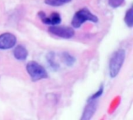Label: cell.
Returning a JSON list of instances; mask_svg holds the SVG:
<instances>
[{"instance_id":"cell-1","label":"cell","mask_w":133,"mask_h":120,"mask_svg":"<svg viewBox=\"0 0 133 120\" xmlns=\"http://www.w3.org/2000/svg\"><path fill=\"white\" fill-rule=\"evenodd\" d=\"M125 51L124 49H118L111 56L109 62V74L111 78L116 77L121 71L125 59Z\"/></svg>"},{"instance_id":"cell-2","label":"cell","mask_w":133,"mask_h":120,"mask_svg":"<svg viewBox=\"0 0 133 120\" xmlns=\"http://www.w3.org/2000/svg\"><path fill=\"white\" fill-rule=\"evenodd\" d=\"M87 21L97 23L98 22V17L93 14L88 9L83 8L77 11L73 16L72 20V26L75 28H79L83 23Z\"/></svg>"},{"instance_id":"cell-3","label":"cell","mask_w":133,"mask_h":120,"mask_svg":"<svg viewBox=\"0 0 133 120\" xmlns=\"http://www.w3.org/2000/svg\"><path fill=\"white\" fill-rule=\"evenodd\" d=\"M26 69L32 81L34 82L45 79L48 76L46 70L35 61H30L26 64Z\"/></svg>"},{"instance_id":"cell-4","label":"cell","mask_w":133,"mask_h":120,"mask_svg":"<svg viewBox=\"0 0 133 120\" xmlns=\"http://www.w3.org/2000/svg\"><path fill=\"white\" fill-rule=\"evenodd\" d=\"M48 32L55 36H57L64 39L72 38L75 35V31L72 27H62V26H58V25L50 26V27L48 28Z\"/></svg>"},{"instance_id":"cell-5","label":"cell","mask_w":133,"mask_h":120,"mask_svg":"<svg viewBox=\"0 0 133 120\" xmlns=\"http://www.w3.org/2000/svg\"><path fill=\"white\" fill-rule=\"evenodd\" d=\"M16 44V37L11 33H4L0 35V49L7 50L13 48Z\"/></svg>"},{"instance_id":"cell-6","label":"cell","mask_w":133,"mask_h":120,"mask_svg":"<svg viewBox=\"0 0 133 120\" xmlns=\"http://www.w3.org/2000/svg\"><path fill=\"white\" fill-rule=\"evenodd\" d=\"M38 16L41 18V20L43 23L50 26L58 25L62 21V17L60 14L57 12H51L49 16H46V14L43 11H40L38 12Z\"/></svg>"},{"instance_id":"cell-7","label":"cell","mask_w":133,"mask_h":120,"mask_svg":"<svg viewBox=\"0 0 133 120\" xmlns=\"http://www.w3.org/2000/svg\"><path fill=\"white\" fill-rule=\"evenodd\" d=\"M98 106V101L97 99H94V100H91V99H88L87 104L83 110V115L81 116V119L83 120H89L90 119L95 112L97 111Z\"/></svg>"},{"instance_id":"cell-8","label":"cell","mask_w":133,"mask_h":120,"mask_svg":"<svg viewBox=\"0 0 133 120\" xmlns=\"http://www.w3.org/2000/svg\"><path fill=\"white\" fill-rule=\"evenodd\" d=\"M13 55L17 60L23 61L27 58L28 52L23 45H17L13 50Z\"/></svg>"},{"instance_id":"cell-9","label":"cell","mask_w":133,"mask_h":120,"mask_svg":"<svg viewBox=\"0 0 133 120\" xmlns=\"http://www.w3.org/2000/svg\"><path fill=\"white\" fill-rule=\"evenodd\" d=\"M46 60L49 65V66L54 70V71H58L59 70V64L57 63L55 61V53L54 52H50L47 54L46 55Z\"/></svg>"},{"instance_id":"cell-10","label":"cell","mask_w":133,"mask_h":120,"mask_svg":"<svg viewBox=\"0 0 133 120\" xmlns=\"http://www.w3.org/2000/svg\"><path fill=\"white\" fill-rule=\"evenodd\" d=\"M61 59L67 66H72L76 62V58L67 52H63L61 54Z\"/></svg>"},{"instance_id":"cell-11","label":"cell","mask_w":133,"mask_h":120,"mask_svg":"<svg viewBox=\"0 0 133 120\" xmlns=\"http://www.w3.org/2000/svg\"><path fill=\"white\" fill-rule=\"evenodd\" d=\"M125 23L129 27H132L133 26V9L132 7H130L125 16Z\"/></svg>"},{"instance_id":"cell-12","label":"cell","mask_w":133,"mask_h":120,"mask_svg":"<svg viewBox=\"0 0 133 120\" xmlns=\"http://www.w3.org/2000/svg\"><path fill=\"white\" fill-rule=\"evenodd\" d=\"M71 2L72 0H44V3L51 6H61Z\"/></svg>"},{"instance_id":"cell-13","label":"cell","mask_w":133,"mask_h":120,"mask_svg":"<svg viewBox=\"0 0 133 120\" xmlns=\"http://www.w3.org/2000/svg\"><path fill=\"white\" fill-rule=\"evenodd\" d=\"M103 93H104V85L102 84L101 87H100V88H99V90L96 92V93H94L93 95H91L90 98H89V99H91V100H94V99H98L100 97H101L102 96V94H103Z\"/></svg>"},{"instance_id":"cell-14","label":"cell","mask_w":133,"mask_h":120,"mask_svg":"<svg viewBox=\"0 0 133 120\" xmlns=\"http://www.w3.org/2000/svg\"><path fill=\"white\" fill-rule=\"evenodd\" d=\"M124 1L125 0H108V3L112 8H118L123 4Z\"/></svg>"}]
</instances>
